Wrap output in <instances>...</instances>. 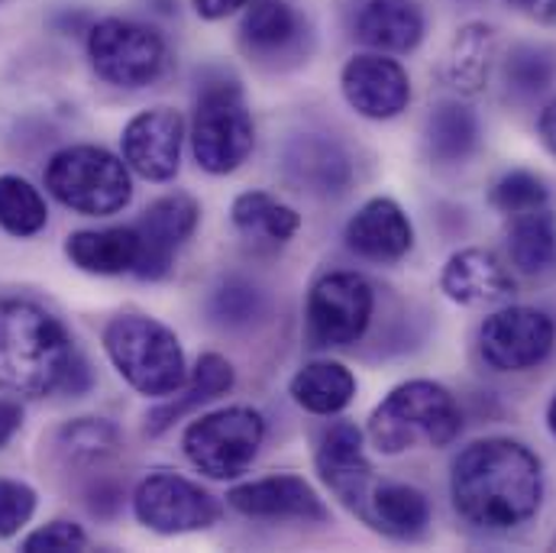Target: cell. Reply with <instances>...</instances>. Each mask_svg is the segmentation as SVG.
I'll return each instance as SVG.
<instances>
[{
  "label": "cell",
  "mask_w": 556,
  "mask_h": 553,
  "mask_svg": "<svg viewBox=\"0 0 556 553\" xmlns=\"http://www.w3.org/2000/svg\"><path fill=\"white\" fill-rule=\"evenodd\" d=\"M538 137L544 142V149L556 155V98L541 111V117H538Z\"/></svg>",
  "instance_id": "41"
},
{
  "label": "cell",
  "mask_w": 556,
  "mask_h": 553,
  "mask_svg": "<svg viewBox=\"0 0 556 553\" xmlns=\"http://www.w3.org/2000/svg\"><path fill=\"white\" fill-rule=\"evenodd\" d=\"M502 81L511 98H538L556 85V49L544 42H518L502 62Z\"/></svg>",
  "instance_id": "31"
},
{
  "label": "cell",
  "mask_w": 556,
  "mask_h": 553,
  "mask_svg": "<svg viewBox=\"0 0 556 553\" xmlns=\"http://www.w3.org/2000/svg\"><path fill=\"white\" fill-rule=\"evenodd\" d=\"M508 7H518L525 13H531L541 23H556V0H505Z\"/></svg>",
  "instance_id": "42"
},
{
  "label": "cell",
  "mask_w": 556,
  "mask_h": 553,
  "mask_svg": "<svg viewBox=\"0 0 556 553\" xmlns=\"http://www.w3.org/2000/svg\"><path fill=\"white\" fill-rule=\"evenodd\" d=\"M492 208L508 214V217H518V214H528V211H541L547 208L551 201V188L541 175L528 172V168H511L505 172L495 185H492V194H489Z\"/></svg>",
  "instance_id": "34"
},
{
  "label": "cell",
  "mask_w": 556,
  "mask_h": 553,
  "mask_svg": "<svg viewBox=\"0 0 556 553\" xmlns=\"http://www.w3.org/2000/svg\"><path fill=\"white\" fill-rule=\"evenodd\" d=\"M23 427V409L13 399H0V450L20 433Z\"/></svg>",
  "instance_id": "39"
},
{
  "label": "cell",
  "mask_w": 556,
  "mask_h": 553,
  "mask_svg": "<svg viewBox=\"0 0 556 553\" xmlns=\"http://www.w3.org/2000/svg\"><path fill=\"white\" fill-rule=\"evenodd\" d=\"M363 518L395 541H417L430 525V502L427 495L408 482H382L369 489L363 505Z\"/></svg>",
  "instance_id": "24"
},
{
  "label": "cell",
  "mask_w": 556,
  "mask_h": 553,
  "mask_svg": "<svg viewBox=\"0 0 556 553\" xmlns=\"http://www.w3.org/2000/svg\"><path fill=\"white\" fill-rule=\"evenodd\" d=\"M440 291L466 307L502 304L515 294V278L492 250H459L446 260L440 273Z\"/></svg>",
  "instance_id": "21"
},
{
  "label": "cell",
  "mask_w": 556,
  "mask_h": 553,
  "mask_svg": "<svg viewBox=\"0 0 556 553\" xmlns=\"http://www.w3.org/2000/svg\"><path fill=\"white\" fill-rule=\"evenodd\" d=\"M463 430V412L450 389L430 379L395 386L369 417V440L379 453L399 456L415 447H450Z\"/></svg>",
  "instance_id": "3"
},
{
  "label": "cell",
  "mask_w": 556,
  "mask_h": 553,
  "mask_svg": "<svg viewBox=\"0 0 556 553\" xmlns=\"http://www.w3.org/2000/svg\"><path fill=\"white\" fill-rule=\"evenodd\" d=\"M121 502H124V489L117 486V482H111V479H98L91 489H88V512L91 515H98V518H111L117 508H121Z\"/></svg>",
  "instance_id": "37"
},
{
  "label": "cell",
  "mask_w": 556,
  "mask_h": 553,
  "mask_svg": "<svg viewBox=\"0 0 556 553\" xmlns=\"http://www.w3.org/2000/svg\"><path fill=\"white\" fill-rule=\"evenodd\" d=\"M65 256L72 266L91 276H124L134 273L139 260L137 227H104L78 230L65 240Z\"/></svg>",
  "instance_id": "25"
},
{
  "label": "cell",
  "mask_w": 556,
  "mask_h": 553,
  "mask_svg": "<svg viewBox=\"0 0 556 553\" xmlns=\"http://www.w3.org/2000/svg\"><path fill=\"white\" fill-rule=\"evenodd\" d=\"M253 0H191V7H194V13L201 20H227V16H233L237 10H243Z\"/></svg>",
  "instance_id": "38"
},
{
  "label": "cell",
  "mask_w": 556,
  "mask_h": 553,
  "mask_svg": "<svg viewBox=\"0 0 556 553\" xmlns=\"http://www.w3.org/2000/svg\"><path fill=\"white\" fill-rule=\"evenodd\" d=\"M263 440H266L263 415L256 409L233 405L191 420L181 437V450L198 473L227 482L253 466Z\"/></svg>",
  "instance_id": "8"
},
{
  "label": "cell",
  "mask_w": 556,
  "mask_h": 553,
  "mask_svg": "<svg viewBox=\"0 0 556 553\" xmlns=\"http://www.w3.org/2000/svg\"><path fill=\"white\" fill-rule=\"evenodd\" d=\"M211 321L227 327V330H247L253 324H260L269 311V298L260 285H253L250 278H227L214 288L211 294Z\"/></svg>",
  "instance_id": "33"
},
{
  "label": "cell",
  "mask_w": 556,
  "mask_h": 553,
  "mask_svg": "<svg viewBox=\"0 0 556 553\" xmlns=\"http://www.w3.org/2000/svg\"><path fill=\"white\" fill-rule=\"evenodd\" d=\"M346 104L366 121H395L412 104L408 68L386 52H359L340 72Z\"/></svg>",
  "instance_id": "12"
},
{
  "label": "cell",
  "mask_w": 556,
  "mask_h": 553,
  "mask_svg": "<svg viewBox=\"0 0 556 553\" xmlns=\"http://www.w3.org/2000/svg\"><path fill=\"white\" fill-rule=\"evenodd\" d=\"M288 395L294 399L298 409H304L311 415H340L356 395V376L343 363L317 360V363H307L294 373Z\"/></svg>",
  "instance_id": "27"
},
{
  "label": "cell",
  "mask_w": 556,
  "mask_h": 553,
  "mask_svg": "<svg viewBox=\"0 0 556 553\" xmlns=\"http://www.w3.org/2000/svg\"><path fill=\"white\" fill-rule=\"evenodd\" d=\"M556 347L554 317L541 307L508 304L479 327V353L495 373L538 369Z\"/></svg>",
  "instance_id": "10"
},
{
  "label": "cell",
  "mask_w": 556,
  "mask_h": 553,
  "mask_svg": "<svg viewBox=\"0 0 556 553\" xmlns=\"http://www.w3.org/2000/svg\"><path fill=\"white\" fill-rule=\"evenodd\" d=\"M307 20L288 0H256L243 13L240 46L253 62L266 68H285L301 62L307 55Z\"/></svg>",
  "instance_id": "14"
},
{
  "label": "cell",
  "mask_w": 556,
  "mask_h": 553,
  "mask_svg": "<svg viewBox=\"0 0 556 553\" xmlns=\"http://www.w3.org/2000/svg\"><path fill=\"white\" fill-rule=\"evenodd\" d=\"M233 379H237L233 376V366L220 353H204L194 363L191 376L181 382V389L172 392L168 402H162V405H155L149 412V417H146V433L149 437H162L165 430L175 427V420H181L185 415L198 412L201 405L227 395L233 389Z\"/></svg>",
  "instance_id": "23"
},
{
  "label": "cell",
  "mask_w": 556,
  "mask_h": 553,
  "mask_svg": "<svg viewBox=\"0 0 556 553\" xmlns=\"http://www.w3.org/2000/svg\"><path fill=\"white\" fill-rule=\"evenodd\" d=\"M185 121L172 108H149L124 127V162L146 181H172L181 165Z\"/></svg>",
  "instance_id": "15"
},
{
  "label": "cell",
  "mask_w": 556,
  "mask_h": 553,
  "mask_svg": "<svg viewBox=\"0 0 556 553\" xmlns=\"http://www.w3.org/2000/svg\"><path fill=\"white\" fill-rule=\"evenodd\" d=\"M343 240L356 256L369 263H399L415 247V227L399 201L372 198L353 214Z\"/></svg>",
  "instance_id": "18"
},
{
  "label": "cell",
  "mask_w": 556,
  "mask_h": 553,
  "mask_svg": "<svg viewBox=\"0 0 556 553\" xmlns=\"http://www.w3.org/2000/svg\"><path fill=\"white\" fill-rule=\"evenodd\" d=\"M450 495L459 518L482 531L521 528L541 512L544 463L521 440H476L453 460Z\"/></svg>",
  "instance_id": "1"
},
{
  "label": "cell",
  "mask_w": 556,
  "mask_h": 553,
  "mask_svg": "<svg viewBox=\"0 0 556 553\" xmlns=\"http://www.w3.org/2000/svg\"><path fill=\"white\" fill-rule=\"evenodd\" d=\"M201 217V208L191 194H165L152 201L137 224L139 260L134 276L142 281H159L172 273L178 250L188 243Z\"/></svg>",
  "instance_id": "13"
},
{
  "label": "cell",
  "mask_w": 556,
  "mask_h": 553,
  "mask_svg": "<svg viewBox=\"0 0 556 553\" xmlns=\"http://www.w3.org/2000/svg\"><path fill=\"white\" fill-rule=\"evenodd\" d=\"M55 456L72 469H91L121 453V430L104 417H75L52 437Z\"/></svg>",
  "instance_id": "29"
},
{
  "label": "cell",
  "mask_w": 556,
  "mask_h": 553,
  "mask_svg": "<svg viewBox=\"0 0 556 553\" xmlns=\"http://www.w3.org/2000/svg\"><path fill=\"white\" fill-rule=\"evenodd\" d=\"M36 515V489L20 479H0V541L16 538Z\"/></svg>",
  "instance_id": "35"
},
{
  "label": "cell",
  "mask_w": 556,
  "mask_h": 553,
  "mask_svg": "<svg viewBox=\"0 0 556 553\" xmlns=\"http://www.w3.org/2000/svg\"><path fill=\"white\" fill-rule=\"evenodd\" d=\"M508 256L521 276L541 278L556 269V214L541 208L511 217Z\"/></svg>",
  "instance_id": "28"
},
{
  "label": "cell",
  "mask_w": 556,
  "mask_h": 553,
  "mask_svg": "<svg viewBox=\"0 0 556 553\" xmlns=\"http://www.w3.org/2000/svg\"><path fill=\"white\" fill-rule=\"evenodd\" d=\"M376 314V288L359 273H330L307 294V340L317 350L353 347Z\"/></svg>",
  "instance_id": "9"
},
{
  "label": "cell",
  "mask_w": 556,
  "mask_h": 553,
  "mask_svg": "<svg viewBox=\"0 0 556 553\" xmlns=\"http://www.w3.org/2000/svg\"><path fill=\"white\" fill-rule=\"evenodd\" d=\"M424 33L427 16L420 0H359L353 16V36L386 55L415 52Z\"/></svg>",
  "instance_id": "20"
},
{
  "label": "cell",
  "mask_w": 556,
  "mask_h": 553,
  "mask_svg": "<svg viewBox=\"0 0 556 553\" xmlns=\"http://www.w3.org/2000/svg\"><path fill=\"white\" fill-rule=\"evenodd\" d=\"M78 350L68 327L36 301L0 298V392L59 395Z\"/></svg>",
  "instance_id": "2"
},
{
  "label": "cell",
  "mask_w": 556,
  "mask_h": 553,
  "mask_svg": "<svg viewBox=\"0 0 556 553\" xmlns=\"http://www.w3.org/2000/svg\"><path fill=\"white\" fill-rule=\"evenodd\" d=\"M547 424H551V430H554V437H556V395H554V402H551V409H547Z\"/></svg>",
  "instance_id": "43"
},
{
  "label": "cell",
  "mask_w": 556,
  "mask_h": 553,
  "mask_svg": "<svg viewBox=\"0 0 556 553\" xmlns=\"http://www.w3.org/2000/svg\"><path fill=\"white\" fill-rule=\"evenodd\" d=\"M88 389H91V369H88L85 356L78 353L75 363H72V369H68V376H65V382H62V395L78 399V395H85Z\"/></svg>",
  "instance_id": "40"
},
{
  "label": "cell",
  "mask_w": 556,
  "mask_h": 553,
  "mask_svg": "<svg viewBox=\"0 0 556 553\" xmlns=\"http://www.w3.org/2000/svg\"><path fill=\"white\" fill-rule=\"evenodd\" d=\"M104 353L117 376L146 399H168L188 379L185 350L165 324L146 314H117L104 327Z\"/></svg>",
  "instance_id": "4"
},
{
  "label": "cell",
  "mask_w": 556,
  "mask_h": 553,
  "mask_svg": "<svg viewBox=\"0 0 556 553\" xmlns=\"http://www.w3.org/2000/svg\"><path fill=\"white\" fill-rule=\"evenodd\" d=\"M49 224V208L42 191L23 175H0V230L29 240Z\"/></svg>",
  "instance_id": "32"
},
{
  "label": "cell",
  "mask_w": 556,
  "mask_h": 553,
  "mask_svg": "<svg viewBox=\"0 0 556 553\" xmlns=\"http://www.w3.org/2000/svg\"><path fill=\"white\" fill-rule=\"evenodd\" d=\"M482 142V124L472 108L463 101H440L424 127L427 155L437 165H459L466 162Z\"/></svg>",
  "instance_id": "26"
},
{
  "label": "cell",
  "mask_w": 556,
  "mask_h": 553,
  "mask_svg": "<svg viewBox=\"0 0 556 553\" xmlns=\"http://www.w3.org/2000/svg\"><path fill=\"white\" fill-rule=\"evenodd\" d=\"M233 227L260 243H288L301 230V214L266 191H243L230 208Z\"/></svg>",
  "instance_id": "30"
},
{
  "label": "cell",
  "mask_w": 556,
  "mask_h": 553,
  "mask_svg": "<svg viewBox=\"0 0 556 553\" xmlns=\"http://www.w3.org/2000/svg\"><path fill=\"white\" fill-rule=\"evenodd\" d=\"M227 505L247 518L263 521H327V505L301 476H266L230 489Z\"/></svg>",
  "instance_id": "17"
},
{
  "label": "cell",
  "mask_w": 556,
  "mask_h": 553,
  "mask_svg": "<svg viewBox=\"0 0 556 553\" xmlns=\"http://www.w3.org/2000/svg\"><path fill=\"white\" fill-rule=\"evenodd\" d=\"M285 172L294 185L311 194L333 198L353 185V159L327 134H301L285 146Z\"/></svg>",
  "instance_id": "19"
},
{
  "label": "cell",
  "mask_w": 556,
  "mask_h": 553,
  "mask_svg": "<svg viewBox=\"0 0 556 553\" xmlns=\"http://www.w3.org/2000/svg\"><path fill=\"white\" fill-rule=\"evenodd\" d=\"M256 146V124L247 108L243 88L230 78L207 81L194 101L191 152L211 175L237 172Z\"/></svg>",
  "instance_id": "6"
},
{
  "label": "cell",
  "mask_w": 556,
  "mask_h": 553,
  "mask_svg": "<svg viewBox=\"0 0 556 553\" xmlns=\"http://www.w3.org/2000/svg\"><path fill=\"white\" fill-rule=\"evenodd\" d=\"M88 62L94 75L114 88H149L155 85L172 62L165 36L130 16H104L88 29Z\"/></svg>",
  "instance_id": "7"
},
{
  "label": "cell",
  "mask_w": 556,
  "mask_h": 553,
  "mask_svg": "<svg viewBox=\"0 0 556 553\" xmlns=\"http://www.w3.org/2000/svg\"><path fill=\"white\" fill-rule=\"evenodd\" d=\"M320 479L353 508L363 515V505L372 489V466L366 460L363 430L353 420H333L320 430L317 453H314Z\"/></svg>",
  "instance_id": "16"
},
{
  "label": "cell",
  "mask_w": 556,
  "mask_h": 553,
  "mask_svg": "<svg viewBox=\"0 0 556 553\" xmlns=\"http://www.w3.org/2000/svg\"><path fill=\"white\" fill-rule=\"evenodd\" d=\"M20 551L26 553H78L88 551V535L75 521H49L46 528H36L20 541Z\"/></svg>",
  "instance_id": "36"
},
{
  "label": "cell",
  "mask_w": 556,
  "mask_h": 553,
  "mask_svg": "<svg viewBox=\"0 0 556 553\" xmlns=\"http://www.w3.org/2000/svg\"><path fill=\"white\" fill-rule=\"evenodd\" d=\"M0 3H3V0H0Z\"/></svg>",
  "instance_id": "44"
},
{
  "label": "cell",
  "mask_w": 556,
  "mask_h": 553,
  "mask_svg": "<svg viewBox=\"0 0 556 553\" xmlns=\"http://www.w3.org/2000/svg\"><path fill=\"white\" fill-rule=\"evenodd\" d=\"M498 55V36L489 23H463L443 55V81L456 91V95H482L489 88L492 78V65Z\"/></svg>",
  "instance_id": "22"
},
{
  "label": "cell",
  "mask_w": 556,
  "mask_h": 553,
  "mask_svg": "<svg viewBox=\"0 0 556 553\" xmlns=\"http://www.w3.org/2000/svg\"><path fill=\"white\" fill-rule=\"evenodd\" d=\"M46 188L62 208L81 217H111L134 201L130 165L91 142L59 149L46 162Z\"/></svg>",
  "instance_id": "5"
},
{
  "label": "cell",
  "mask_w": 556,
  "mask_h": 553,
  "mask_svg": "<svg viewBox=\"0 0 556 553\" xmlns=\"http://www.w3.org/2000/svg\"><path fill=\"white\" fill-rule=\"evenodd\" d=\"M134 515L155 535H191L207 531L220 518V502L198 482L178 473H149L134 489Z\"/></svg>",
  "instance_id": "11"
}]
</instances>
